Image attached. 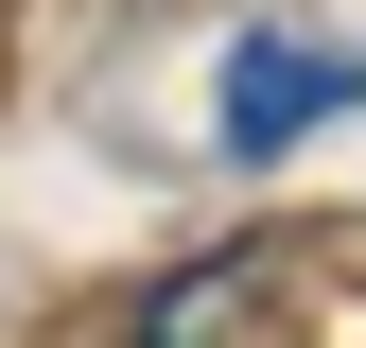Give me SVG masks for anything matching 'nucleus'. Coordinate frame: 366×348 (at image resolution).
I'll list each match as a JSON object with an SVG mask.
<instances>
[{
  "label": "nucleus",
  "mask_w": 366,
  "mask_h": 348,
  "mask_svg": "<svg viewBox=\"0 0 366 348\" xmlns=\"http://www.w3.org/2000/svg\"><path fill=\"white\" fill-rule=\"evenodd\" d=\"M227 314H244V261H192V279H157L140 348H227Z\"/></svg>",
  "instance_id": "nucleus-2"
},
{
  "label": "nucleus",
  "mask_w": 366,
  "mask_h": 348,
  "mask_svg": "<svg viewBox=\"0 0 366 348\" xmlns=\"http://www.w3.org/2000/svg\"><path fill=\"white\" fill-rule=\"evenodd\" d=\"M332 105H366V53H332V35H280V18H262L244 53H227V157H280L297 122H332Z\"/></svg>",
  "instance_id": "nucleus-1"
}]
</instances>
